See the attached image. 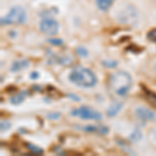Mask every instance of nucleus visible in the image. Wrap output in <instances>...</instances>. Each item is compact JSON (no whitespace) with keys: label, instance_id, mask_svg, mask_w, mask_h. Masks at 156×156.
Segmentation results:
<instances>
[{"label":"nucleus","instance_id":"2eb2a0df","mask_svg":"<svg viewBox=\"0 0 156 156\" xmlns=\"http://www.w3.org/2000/svg\"><path fill=\"white\" fill-rule=\"evenodd\" d=\"M102 65L106 68H109V69H114V68H117L119 62L117 60H112V59H106V60H103Z\"/></svg>","mask_w":156,"mask_h":156},{"label":"nucleus","instance_id":"aec40b11","mask_svg":"<svg viewBox=\"0 0 156 156\" xmlns=\"http://www.w3.org/2000/svg\"><path fill=\"white\" fill-rule=\"evenodd\" d=\"M48 42L51 45H54V46H62V45H64V41L62 39H49Z\"/></svg>","mask_w":156,"mask_h":156},{"label":"nucleus","instance_id":"f257e3e1","mask_svg":"<svg viewBox=\"0 0 156 156\" xmlns=\"http://www.w3.org/2000/svg\"><path fill=\"white\" fill-rule=\"evenodd\" d=\"M133 80L126 71H119L112 74L108 79V89L119 97H126L131 90Z\"/></svg>","mask_w":156,"mask_h":156},{"label":"nucleus","instance_id":"1a4fd4ad","mask_svg":"<svg viewBox=\"0 0 156 156\" xmlns=\"http://www.w3.org/2000/svg\"><path fill=\"white\" fill-rule=\"evenodd\" d=\"M123 108V103L122 102H119V101H115L114 103L110 104V106L108 107L106 114L109 118H112V117H115L120 112V110Z\"/></svg>","mask_w":156,"mask_h":156},{"label":"nucleus","instance_id":"ddd939ff","mask_svg":"<svg viewBox=\"0 0 156 156\" xmlns=\"http://www.w3.org/2000/svg\"><path fill=\"white\" fill-rule=\"evenodd\" d=\"M143 92H144V95H145V99L147 100L152 106H154L156 108V94L155 93L148 90L147 87H144Z\"/></svg>","mask_w":156,"mask_h":156},{"label":"nucleus","instance_id":"f3484780","mask_svg":"<svg viewBox=\"0 0 156 156\" xmlns=\"http://www.w3.org/2000/svg\"><path fill=\"white\" fill-rule=\"evenodd\" d=\"M12 127V124L6 120H2L1 123H0V129H1V132H5L7 130H9Z\"/></svg>","mask_w":156,"mask_h":156},{"label":"nucleus","instance_id":"4468645a","mask_svg":"<svg viewBox=\"0 0 156 156\" xmlns=\"http://www.w3.org/2000/svg\"><path fill=\"white\" fill-rule=\"evenodd\" d=\"M27 146V149H29L30 151H31V153H34V154H37V155H40V154H43V149H41L40 147H37V146H34V145H32V144H25Z\"/></svg>","mask_w":156,"mask_h":156},{"label":"nucleus","instance_id":"20e7f679","mask_svg":"<svg viewBox=\"0 0 156 156\" xmlns=\"http://www.w3.org/2000/svg\"><path fill=\"white\" fill-rule=\"evenodd\" d=\"M71 115L73 117L79 118L81 120H93V121H101L103 115L100 112L94 109V108L82 105L80 107L74 108L71 112Z\"/></svg>","mask_w":156,"mask_h":156},{"label":"nucleus","instance_id":"a211bd4d","mask_svg":"<svg viewBox=\"0 0 156 156\" xmlns=\"http://www.w3.org/2000/svg\"><path fill=\"white\" fill-rule=\"evenodd\" d=\"M130 138H131L132 140H134V142H137V140H140V138H142V133L138 129H135L134 131L131 135H130Z\"/></svg>","mask_w":156,"mask_h":156},{"label":"nucleus","instance_id":"9d476101","mask_svg":"<svg viewBox=\"0 0 156 156\" xmlns=\"http://www.w3.org/2000/svg\"><path fill=\"white\" fill-rule=\"evenodd\" d=\"M81 129H83V131L87 132H94V133H100V134H107L109 132V129L106 126H84L81 127Z\"/></svg>","mask_w":156,"mask_h":156},{"label":"nucleus","instance_id":"423d86ee","mask_svg":"<svg viewBox=\"0 0 156 156\" xmlns=\"http://www.w3.org/2000/svg\"><path fill=\"white\" fill-rule=\"evenodd\" d=\"M59 29V24L53 18H44L40 23V30L45 34H48V36H55L57 34Z\"/></svg>","mask_w":156,"mask_h":156},{"label":"nucleus","instance_id":"dca6fc26","mask_svg":"<svg viewBox=\"0 0 156 156\" xmlns=\"http://www.w3.org/2000/svg\"><path fill=\"white\" fill-rule=\"evenodd\" d=\"M76 52H77V54L79 55V56L83 57V58H84V57L89 56V50H87L83 46H78L76 48Z\"/></svg>","mask_w":156,"mask_h":156},{"label":"nucleus","instance_id":"5701e85b","mask_svg":"<svg viewBox=\"0 0 156 156\" xmlns=\"http://www.w3.org/2000/svg\"><path fill=\"white\" fill-rule=\"evenodd\" d=\"M68 96H69L70 98H72V99H74L75 101H80V98H75V97H76V96H75V95L69 94V95H68Z\"/></svg>","mask_w":156,"mask_h":156},{"label":"nucleus","instance_id":"f8f14e48","mask_svg":"<svg viewBox=\"0 0 156 156\" xmlns=\"http://www.w3.org/2000/svg\"><path fill=\"white\" fill-rule=\"evenodd\" d=\"M95 1H96V5L100 11L107 12L114 4L115 0H95Z\"/></svg>","mask_w":156,"mask_h":156},{"label":"nucleus","instance_id":"4be33fe9","mask_svg":"<svg viewBox=\"0 0 156 156\" xmlns=\"http://www.w3.org/2000/svg\"><path fill=\"white\" fill-rule=\"evenodd\" d=\"M30 76V78H31V79H37V78H39V76H40V74L37 72H31V74L29 75Z\"/></svg>","mask_w":156,"mask_h":156},{"label":"nucleus","instance_id":"f03ea898","mask_svg":"<svg viewBox=\"0 0 156 156\" xmlns=\"http://www.w3.org/2000/svg\"><path fill=\"white\" fill-rule=\"evenodd\" d=\"M69 80L77 87L89 89L97 84V76L89 68L77 66L73 68L69 74Z\"/></svg>","mask_w":156,"mask_h":156},{"label":"nucleus","instance_id":"6e6552de","mask_svg":"<svg viewBox=\"0 0 156 156\" xmlns=\"http://www.w3.org/2000/svg\"><path fill=\"white\" fill-rule=\"evenodd\" d=\"M29 64H30L29 60H27V59H17L11 65L9 71L12 73H18L20 71H22V70L28 68Z\"/></svg>","mask_w":156,"mask_h":156},{"label":"nucleus","instance_id":"9b49d317","mask_svg":"<svg viewBox=\"0 0 156 156\" xmlns=\"http://www.w3.org/2000/svg\"><path fill=\"white\" fill-rule=\"evenodd\" d=\"M27 95H28V90H21L20 93H18V94L12 96L11 99H9V101H11L12 104H14V105H19L26 99Z\"/></svg>","mask_w":156,"mask_h":156},{"label":"nucleus","instance_id":"0eeeda50","mask_svg":"<svg viewBox=\"0 0 156 156\" xmlns=\"http://www.w3.org/2000/svg\"><path fill=\"white\" fill-rule=\"evenodd\" d=\"M135 115L143 122H148V121H155L156 120V115L153 110H151L150 108L140 106L137 107L135 109Z\"/></svg>","mask_w":156,"mask_h":156},{"label":"nucleus","instance_id":"39448f33","mask_svg":"<svg viewBox=\"0 0 156 156\" xmlns=\"http://www.w3.org/2000/svg\"><path fill=\"white\" fill-rule=\"evenodd\" d=\"M118 19L123 24L134 25L138 21V11L132 4H127L126 6L121 9Z\"/></svg>","mask_w":156,"mask_h":156},{"label":"nucleus","instance_id":"412c9836","mask_svg":"<svg viewBox=\"0 0 156 156\" xmlns=\"http://www.w3.org/2000/svg\"><path fill=\"white\" fill-rule=\"evenodd\" d=\"M62 117V114L58 112H50V114L47 115V118H48L49 120H58L59 118Z\"/></svg>","mask_w":156,"mask_h":156},{"label":"nucleus","instance_id":"7ed1b4c3","mask_svg":"<svg viewBox=\"0 0 156 156\" xmlns=\"http://www.w3.org/2000/svg\"><path fill=\"white\" fill-rule=\"evenodd\" d=\"M27 20V12L24 7L16 5L9 9L6 16L2 17L0 22L1 25H12V24H24Z\"/></svg>","mask_w":156,"mask_h":156},{"label":"nucleus","instance_id":"6ab92c4d","mask_svg":"<svg viewBox=\"0 0 156 156\" xmlns=\"http://www.w3.org/2000/svg\"><path fill=\"white\" fill-rule=\"evenodd\" d=\"M147 37H148V40H149V41L156 43V28L151 29L150 31L148 32Z\"/></svg>","mask_w":156,"mask_h":156}]
</instances>
